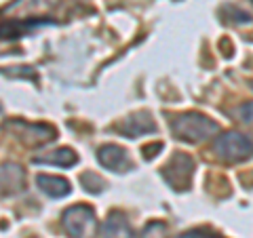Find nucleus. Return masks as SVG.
Returning a JSON list of instances; mask_svg holds the SVG:
<instances>
[{
  "label": "nucleus",
  "instance_id": "obj_10",
  "mask_svg": "<svg viewBox=\"0 0 253 238\" xmlns=\"http://www.w3.org/2000/svg\"><path fill=\"white\" fill-rule=\"evenodd\" d=\"M36 186L49 198H66L70 192H72V186H70V181L66 177L46 175V173H41V175L36 177Z\"/></svg>",
  "mask_w": 253,
  "mask_h": 238
},
{
  "label": "nucleus",
  "instance_id": "obj_4",
  "mask_svg": "<svg viewBox=\"0 0 253 238\" xmlns=\"http://www.w3.org/2000/svg\"><path fill=\"white\" fill-rule=\"evenodd\" d=\"M9 133L15 135V139L21 141L23 146L28 148H41L51 144L55 139V129L51 124H41V122H23V120H11L6 124Z\"/></svg>",
  "mask_w": 253,
  "mask_h": 238
},
{
  "label": "nucleus",
  "instance_id": "obj_3",
  "mask_svg": "<svg viewBox=\"0 0 253 238\" xmlns=\"http://www.w3.org/2000/svg\"><path fill=\"white\" fill-rule=\"evenodd\" d=\"M61 226L70 238H95L99 230L97 215L89 204H74L61 213Z\"/></svg>",
  "mask_w": 253,
  "mask_h": 238
},
{
  "label": "nucleus",
  "instance_id": "obj_2",
  "mask_svg": "<svg viewBox=\"0 0 253 238\" xmlns=\"http://www.w3.org/2000/svg\"><path fill=\"white\" fill-rule=\"evenodd\" d=\"M211 150L221 162H228V164L245 162L253 156V137L241 131H226V133H219L211 141Z\"/></svg>",
  "mask_w": 253,
  "mask_h": 238
},
{
  "label": "nucleus",
  "instance_id": "obj_11",
  "mask_svg": "<svg viewBox=\"0 0 253 238\" xmlns=\"http://www.w3.org/2000/svg\"><path fill=\"white\" fill-rule=\"evenodd\" d=\"M34 162L36 164H51V166H61V169H70L78 162V156L74 150L70 148H59V150H53L49 154H42V156H34Z\"/></svg>",
  "mask_w": 253,
  "mask_h": 238
},
{
  "label": "nucleus",
  "instance_id": "obj_16",
  "mask_svg": "<svg viewBox=\"0 0 253 238\" xmlns=\"http://www.w3.org/2000/svg\"><path fill=\"white\" fill-rule=\"evenodd\" d=\"M249 86H251V89H253V80H249Z\"/></svg>",
  "mask_w": 253,
  "mask_h": 238
},
{
  "label": "nucleus",
  "instance_id": "obj_8",
  "mask_svg": "<svg viewBox=\"0 0 253 238\" xmlns=\"http://www.w3.org/2000/svg\"><path fill=\"white\" fill-rule=\"evenodd\" d=\"M101 238H135L129 219L123 211H110L101 224Z\"/></svg>",
  "mask_w": 253,
  "mask_h": 238
},
{
  "label": "nucleus",
  "instance_id": "obj_5",
  "mask_svg": "<svg viewBox=\"0 0 253 238\" xmlns=\"http://www.w3.org/2000/svg\"><path fill=\"white\" fill-rule=\"evenodd\" d=\"M194 173V160L184 152H177L175 156H171V160L165 164L163 177L167 179V184L173 190H188L190 181H192Z\"/></svg>",
  "mask_w": 253,
  "mask_h": 238
},
{
  "label": "nucleus",
  "instance_id": "obj_1",
  "mask_svg": "<svg viewBox=\"0 0 253 238\" xmlns=\"http://www.w3.org/2000/svg\"><path fill=\"white\" fill-rule=\"evenodd\" d=\"M171 133L173 137L184 141V144L196 146L207 139H215L219 135V124L201 112H184L171 120Z\"/></svg>",
  "mask_w": 253,
  "mask_h": 238
},
{
  "label": "nucleus",
  "instance_id": "obj_9",
  "mask_svg": "<svg viewBox=\"0 0 253 238\" xmlns=\"http://www.w3.org/2000/svg\"><path fill=\"white\" fill-rule=\"evenodd\" d=\"M26 188V171L15 162L2 164V196L19 194Z\"/></svg>",
  "mask_w": 253,
  "mask_h": 238
},
{
  "label": "nucleus",
  "instance_id": "obj_13",
  "mask_svg": "<svg viewBox=\"0 0 253 238\" xmlns=\"http://www.w3.org/2000/svg\"><path fill=\"white\" fill-rule=\"evenodd\" d=\"M230 114H232L239 122H243V124H253V101H247V104L236 106Z\"/></svg>",
  "mask_w": 253,
  "mask_h": 238
},
{
  "label": "nucleus",
  "instance_id": "obj_7",
  "mask_svg": "<svg viewBox=\"0 0 253 238\" xmlns=\"http://www.w3.org/2000/svg\"><path fill=\"white\" fill-rule=\"evenodd\" d=\"M116 131L126 135L131 139H137L141 135H148V133H154L156 131V122L152 120V116L148 112H133L116 124Z\"/></svg>",
  "mask_w": 253,
  "mask_h": 238
},
{
  "label": "nucleus",
  "instance_id": "obj_15",
  "mask_svg": "<svg viewBox=\"0 0 253 238\" xmlns=\"http://www.w3.org/2000/svg\"><path fill=\"white\" fill-rule=\"evenodd\" d=\"M93 177V181H97V186H104V181H101L97 175H93V173H84V175H83V181H89ZM84 186V190H86V192H95V188H93V184H83Z\"/></svg>",
  "mask_w": 253,
  "mask_h": 238
},
{
  "label": "nucleus",
  "instance_id": "obj_14",
  "mask_svg": "<svg viewBox=\"0 0 253 238\" xmlns=\"http://www.w3.org/2000/svg\"><path fill=\"white\" fill-rule=\"evenodd\" d=\"M177 238H224V236L213 232V230H209V228H194V230H188V232L179 234Z\"/></svg>",
  "mask_w": 253,
  "mask_h": 238
},
{
  "label": "nucleus",
  "instance_id": "obj_12",
  "mask_svg": "<svg viewBox=\"0 0 253 238\" xmlns=\"http://www.w3.org/2000/svg\"><path fill=\"white\" fill-rule=\"evenodd\" d=\"M57 2V0H15V2L4 9V13H17V11H23V13H38V11H46Z\"/></svg>",
  "mask_w": 253,
  "mask_h": 238
},
{
  "label": "nucleus",
  "instance_id": "obj_6",
  "mask_svg": "<svg viewBox=\"0 0 253 238\" xmlns=\"http://www.w3.org/2000/svg\"><path fill=\"white\" fill-rule=\"evenodd\" d=\"M97 160L104 169H110L114 173H126L133 171V160L125 148L116 144H106L97 150Z\"/></svg>",
  "mask_w": 253,
  "mask_h": 238
}]
</instances>
